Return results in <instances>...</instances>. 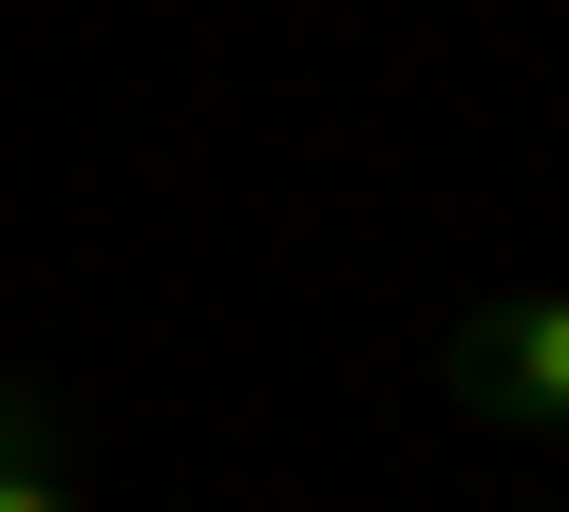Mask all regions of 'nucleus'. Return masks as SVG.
Masks as SVG:
<instances>
[{"label":"nucleus","mask_w":569,"mask_h":512,"mask_svg":"<svg viewBox=\"0 0 569 512\" xmlns=\"http://www.w3.org/2000/svg\"><path fill=\"white\" fill-rule=\"evenodd\" d=\"M456 399H475V418H512V436H569V285L475 304V323H456Z\"/></svg>","instance_id":"nucleus-1"},{"label":"nucleus","mask_w":569,"mask_h":512,"mask_svg":"<svg viewBox=\"0 0 569 512\" xmlns=\"http://www.w3.org/2000/svg\"><path fill=\"white\" fill-rule=\"evenodd\" d=\"M0 512H77V474L39 455V418H20V399H0Z\"/></svg>","instance_id":"nucleus-2"}]
</instances>
